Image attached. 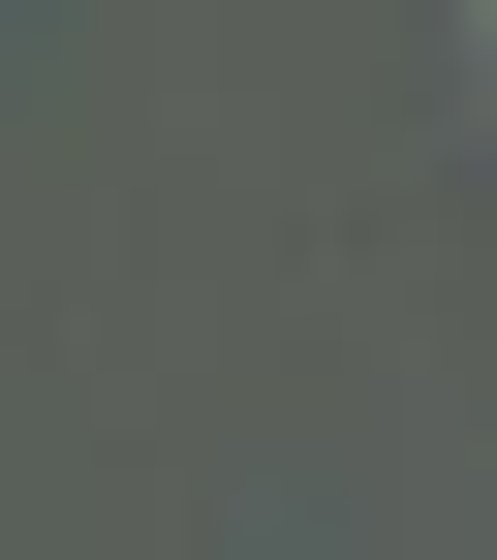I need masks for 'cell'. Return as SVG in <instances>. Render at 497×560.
Returning a JSON list of instances; mask_svg holds the SVG:
<instances>
[]
</instances>
